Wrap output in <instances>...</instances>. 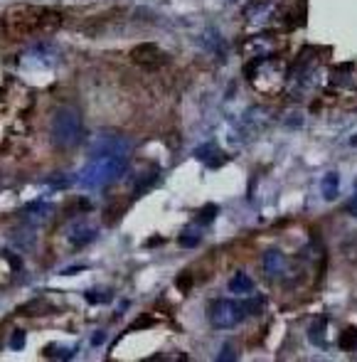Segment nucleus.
I'll return each mask as SVG.
<instances>
[{
	"label": "nucleus",
	"mask_w": 357,
	"mask_h": 362,
	"mask_svg": "<svg viewBox=\"0 0 357 362\" xmlns=\"http://www.w3.org/2000/svg\"><path fill=\"white\" fill-rule=\"evenodd\" d=\"M62 25V13L45 5H15L0 18V30L8 40H30L52 35Z\"/></svg>",
	"instance_id": "nucleus-1"
},
{
	"label": "nucleus",
	"mask_w": 357,
	"mask_h": 362,
	"mask_svg": "<svg viewBox=\"0 0 357 362\" xmlns=\"http://www.w3.org/2000/svg\"><path fill=\"white\" fill-rule=\"evenodd\" d=\"M126 175V156L121 153H94L91 160L79 170V182L86 190H101L114 185L116 180Z\"/></svg>",
	"instance_id": "nucleus-2"
},
{
	"label": "nucleus",
	"mask_w": 357,
	"mask_h": 362,
	"mask_svg": "<svg viewBox=\"0 0 357 362\" xmlns=\"http://www.w3.org/2000/svg\"><path fill=\"white\" fill-rule=\"evenodd\" d=\"M49 139L57 148H74L84 141V124L81 116L71 106H59L49 119Z\"/></svg>",
	"instance_id": "nucleus-3"
},
{
	"label": "nucleus",
	"mask_w": 357,
	"mask_h": 362,
	"mask_svg": "<svg viewBox=\"0 0 357 362\" xmlns=\"http://www.w3.org/2000/svg\"><path fill=\"white\" fill-rule=\"evenodd\" d=\"M210 323L214 325L217 330H229L234 325H239V320L244 318L242 313V305L237 300H229V298H219L214 300L210 305Z\"/></svg>",
	"instance_id": "nucleus-4"
},
{
	"label": "nucleus",
	"mask_w": 357,
	"mask_h": 362,
	"mask_svg": "<svg viewBox=\"0 0 357 362\" xmlns=\"http://www.w3.org/2000/svg\"><path fill=\"white\" fill-rule=\"evenodd\" d=\"M96 234H99V227L91 224L89 219H74V222L67 227V232H64V237H67V242L71 247L81 249V247H86V244L94 242Z\"/></svg>",
	"instance_id": "nucleus-5"
},
{
	"label": "nucleus",
	"mask_w": 357,
	"mask_h": 362,
	"mask_svg": "<svg viewBox=\"0 0 357 362\" xmlns=\"http://www.w3.org/2000/svg\"><path fill=\"white\" fill-rule=\"evenodd\" d=\"M131 59H134L136 64H141V67H160V64L165 62V52H163L158 45L143 42L139 47H134Z\"/></svg>",
	"instance_id": "nucleus-6"
},
{
	"label": "nucleus",
	"mask_w": 357,
	"mask_h": 362,
	"mask_svg": "<svg viewBox=\"0 0 357 362\" xmlns=\"http://www.w3.org/2000/svg\"><path fill=\"white\" fill-rule=\"evenodd\" d=\"M262 267H264V274H267L269 279H283L286 274H288V259H286L283 252L271 249V252L264 254Z\"/></svg>",
	"instance_id": "nucleus-7"
},
{
	"label": "nucleus",
	"mask_w": 357,
	"mask_h": 362,
	"mask_svg": "<svg viewBox=\"0 0 357 362\" xmlns=\"http://www.w3.org/2000/svg\"><path fill=\"white\" fill-rule=\"evenodd\" d=\"M229 291H232V293H239V296L254 293V279L244 272H237L232 276V281H229Z\"/></svg>",
	"instance_id": "nucleus-8"
},
{
	"label": "nucleus",
	"mask_w": 357,
	"mask_h": 362,
	"mask_svg": "<svg viewBox=\"0 0 357 362\" xmlns=\"http://www.w3.org/2000/svg\"><path fill=\"white\" fill-rule=\"evenodd\" d=\"M320 192L328 202H333L340 195V175L338 173H328V175L320 180Z\"/></svg>",
	"instance_id": "nucleus-9"
},
{
	"label": "nucleus",
	"mask_w": 357,
	"mask_h": 362,
	"mask_svg": "<svg viewBox=\"0 0 357 362\" xmlns=\"http://www.w3.org/2000/svg\"><path fill=\"white\" fill-rule=\"evenodd\" d=\"M239 305H242V313H244V318H247V315L262 313L264 300L262 298H244V300H239Z\"/></svg>",
	"instance_id": "nucleus-10"
},
{
	"label": "nucleus",
	"mask_w": 357,
	"mask_h": 362,
	"mask_svg": "<svg viewBox=\"0 0 357 362\" xmlns=\"http://www.w3.org/2000/svg\"><path fill=\"white\" fill-rule=\"evenodd\" d=\"M340 348L343 350H357V330L348 328L343 335H340Z\"/></svg>",
	"instance_id": "nucleus-11"
},
{
	"label": "nucleus",
	"mask_w": 357,
	"mask_h": 362,
	"mask_svg": "<svg viewBox=\"0 0 357 362\" xmlns=\"http://www.w3.org/2000/svg\"><path fill=\"white\" fill-rule=\"evenodd\" d=\"M232 345H224L222 353H219V360H234V353H232Z\"/></svg>",
	"instance_id": "nucleus-12"
},
{
	"label": "nucleus",
	"mask_w": 357,
	"mask_h": 362,
	"mask_svg": "<svg viewBox=\"0 0 357 362\" xmlns=\"http://www.w3.org/2000/svg\"><path fill=\"white\" fill-rule=\"evenodd\" d=\"M348 212H350V215H353V217H357V195L353 197V200L348 202Z\"/></svg>",
	"instance_id": "nucleus-13"
},
{
	"label": "nucleus",
	"mask_w": 357,
	"mask_h": 362,
	"mask_svg": "<svg viewBox=\"0 0 357 362\" xmlns=\"http://www.w3.org/2000/svg\"><path fill=\"white\" fill-rule=\"evenodd\" d=\"M353 146H357V136H355V139H353Z\"/></svg>",
	"instance_id": "nucleus-14"
}]
</instances>
